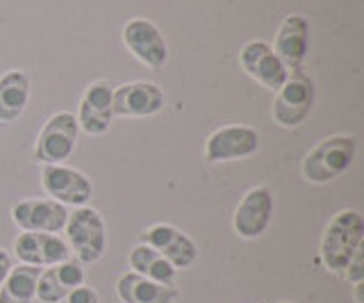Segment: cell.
I'll return each mask as SVG.
<instances>
[{
	"mask_svg": "<svg viewBox=\"0 0 364 303\" xmlns=\"http://www.w3.org/2000/svg\"><path fill=\"white\" fill-rule=\"evenodd\" d=\"M273 217V194L267 187H253L242 196L235 210L232 226L244 240H255L269 228Z\"/></svg>",
	"mask_w": 364,
	"mask_h": 303,
	"instance_id": "10",
	"label": "cell"
},
{
	"mask_svg": "<svg viewBox=\"0 0 364 303\" xmlns=\"http://www.w3.org/2000/svg\"><path fill=\"white\" fill-rule=\"evenodd\" d=\"M85 269L75 262H60L39 274L37 280V297L43 303H60L64 297H68L75 287L82 285Z\"/></svg>",
	"mask_w": 364,
	"mask_h": 303,
	"instance_id": "17",
	"label": "cell"
},
{
	"mask_svg": "<svg viewBox=\"0 0 364 303\" xmlns=\"http://www.w3.org/2000/svg\"><path fill=\"white\" fill-rule=\"evenodd\" d=\"M41 269L32 265H21L11 269L5 285L0 287V303H32L37 297V280Z\"/></svg>",
	"mask_w": 364,
	"mask_h": 303,
	"instance_id": "21",
	"label": "cell"
},
{
	"mask_svg": "<svg viewBox=\"0 0 364 303\" xmlns=\"http://www.w3.org/2000/svg\"><path fill=\"white\" fill-rule=\"evenodd\" d=\"M123 43L141 64L151 66L153 71L162 69L168 60V46L164 41V35L153 21L134 16L123 26Z\"/></svg>",
	"mask_w": 364,
	"mask_h": 303,
	"instance_id": "5",
	"label": "cell"
},
{
	"mask_svg": "<svg viewBox=\"0 0 364 303\" xmlns=\"http://www.w3.org/2000/svg\"><path fill=\"white\" fill-rule=\"evenodd\" d=\"M282 303H289V301H282Z\"/></svg>",
	"mask_w": 364,
	"mask_h": 303,
	"instance_id": "26",
	"label": "cell"
},
{
	"mask_svg": "<svg viewBox=\"0 0 364 303\" xmlns=\"http://www.w3.org/2000/svg\"><path fill=\"white\" fill-rule=\"evenodd\" d=\"M66 235L80 262H98L105 253V221L94 208L80 206L66 219Z\"/></svg>",
	"mask_w": 364,
	"mask_h": 303,
	"instance_id": "3",
	"label": "cell"
},
{
	"mask_svg": "<svg viewBox=\"0 0 364 303\" xmlns=\"http://www.w3.org/2000/svg\"><path fill=\"white\" fill-rule=\"evenodd\" d=\"M60 303H98V294H96V289L80 285L68 297H64Z\"/></svg>",
	"mask_w": 364,
	"mask_h": 303,
	"instance_id": "23",
	"label": "cell"
},
{
	"mask_svg": "<svg viewBox=\"0 0 364 303\" xmlns=\"http://www.w3.org/2000/svg\"><path fill=\"white\" fill-rule=\"evenodd\" d=\"M114 92L107 83H94L87 87L80 100V112H77V126L87 134H102L107 132L114 119Z\"/></svg>",
	"mask_w": 364,
	"mask_h": 303,
	"instance_id": "13",
	"label": "cell"
},
{
	"mask_svg": "<svg viewBox=\"0 0 364 303\" xmlns=\"http://www.w3.org/2000/svg\"><path fill=\"white\" fill-rule=\"evenodd\" d=\"M114 117H153L164 107V92L155 83H125L114 92Z\"/></svg>",
	"mask_w": 364,
	"mask_h": 303,
	"instance_id": "12",
	"label": "cell"
},
{
	"mask_svg": "<svg viewBox=\"0 0 364 303\" xmlns=\"http://www.w3.org/2000/svg\"><path fill=\"white\" fill-rule=\"evenodd\" d=\"M307 46H310V23L303 16L291 14L280 23L276 32V41H273L271 48L287 69L289 66L296 69L305 60Z\"/></svg>",
	"mask_w": 364,
	"mask_h": 303,
	"instance_id": "16",
	"label": "cell"
},
{
	"mask_svg": "<svg viewBox=\"0 0 364 303\" xmlns=\"http://www.w3.org/2000/svg\"><path fill=\"white\" fill-rule=\"evenodd\" d=\"M18 260L32 267H53L68 260V246L55 233H23L14 244Z\"/></svg>",
	"mask_w": 364,
	"mask_h": 303,
	"instance_id": "15",
	"label": "cell"
},
{
	"mask_svg": "<svg viewBox=\"0 0 364 303\" xmlns=\"http://www.w3.org/2000/svg\"><path fill=\"white\" fill-rule=\"evenodd\" d=\"M41 187L46 194L53 196V201L62 206H85L94 192L89 178L82 171L64 164H43Z\"/></svg>",
	"mask_w": 364,
	"mask_h": 303,
	"instance_id": "7",
	"label": "cell"
},
{
	"mask_svg": "<svg viewBox=\"0 0 364 303\" xmlns=\"http://www.w3.org/2000/svg\"><path fill=\"white\" fill-rule=\"evenodd\" d=\"M141 244H148L162 257L173 265L176 269H185L196 260V244H193L185 233L168 226V223H157L141 235Z\"/></svg>",
	"mask_w": 364,
	"mask_h": 303,
	"instance_id": "14",
	"label": "cell"
},
{
	"mask_svg": "<svg viewBox=\"0 0 364 303\" xmlns=\"http://www.w3.org/2000/svg\"><path fill=\"white\" fill-rule=\"evenodd\" d=\"M344 272H346V280H348L350 285L364 283V244L360 246L355 253H353L348 265L344 267Z\"/></svg>",
	"mask_w": 364,
	"mask_h": 303,
	"instance_id": "22",
	"label": "cell"
},
{
	"mask_svg": "<svg viewBox=\"0 0 364 303\" xmlns=\"http://www.w3.org/2000/svg\"><path fill=\"white\" fill-rule=\"evenodd\" d=\"M11 219L26 233H57L66 226L68 212L53 198L21 201L11 208Z\"/></svg>",
	"mask_w": 364,
	"mask_h": 303,
	"instance_id": "11",
	"label": "cell"
},
{
	"mask_svg": "<svg viewBox=\"0 0 364 303\" xmlns=\"http://www.w3.org/2000/svg\"><path fill=\"white\" fill-rule=\"evenodd\" d=\"M77 119L71 112H57L48 121L43 123V128L37 137V146H34V155L43 164H62L68 160L75 151L77 142Z\"/></svg>",
	"mask_w": 364,
	"mask_h": 303,
	"instance_id": "4",
	"label": "cell"
},
{
	"mask_svg": "<svg viewBox=\"0 0 364 303\" xmlns=\"http://www.w3.org/2000/svg\"><path fill=\"white\" fill-rule=\"evenodd\" d=\"M355 160V139L350 134H333L318 142L303 158V176L310 183H330L346 174Z\"/></svg>",
	"mask_w": 364,
	"mask_h": 303,
	"instance_id": "2",
	"label": "cell"
},
{
	"mask_svg": "<svg viewBox=\"0 0 364 303\" xmlns=\"http://www.w3.org/2000/svg\"><path fill=\"white\" fill-rule=\"evenodd\" d=\"M259 134L248 126H223L214 130L205 142V160L208 162H230L257 153Z\"/></svg>",
	"mask_w": 364,
	"mask_h": 303,
	"instance_id": "8",
	"label": "cell"
},
{
	"mask_svg": "<svg viewBox=\"0 0 364 303\" xmlns=\"http://www.w3.org/2000/svg\"><path fill=\"white\" fill-rule=\"evenodd\" d=\"M117 292L123 303H176L178 299V289L173 285L157 283L134 272L119 278Z\"/></svg>",
	"mask_w": 364,
	"mask_h": 303,
	"instance_id": "18",
	"label": "cell"
},
{
	"mask_svg": "<svg viewBox=\"0 0 364 303\" xmlns=\"http://www.w3.org/2000/svg\"><path fill=\"white\" fill-rule=\"evenodd\" d=\"M9 272H11V260H9V255L3 249H0V287L5 285Z\"/></svg>",
	"mask_w": 364,
	"mask_h": 303,
	"instance_id": "24",
	"label": "cell"
},
{
	"mask_svg": "<svg viewBox=\"0 0 364 303\" xmlns=\"http://www.w3.org/2000/svg\"><path fill=\"white\" fill-rule=\"evenodd\" d=\"M239 64H242V69L253 80H257L262 87L271 89V92H278L289 78L287 66L278 60V55L273 53V48L267 41H248L239 51Z\"/></svg>",
	"mask_w": 364,
	"mask_h": 303,
	"instance_id": "9",
	"label": "cell"
},
{
	"mask_svg": "<svg viewBox=\"0 0 364 303\" xmlns=\"http://www.w3.org/2000/svg\"><path fill=\"white\" fill-rule=\"evenodd\" d=\"M130 267L134 269V274H141L151 280L164 285H173L176 278V267L171 265L166 257L159 255L155 249H151L148 244H136L130 251Z\"/></svg>",
	"mask_w": 364,
	"mask_h": 303,
	"instance_id": "20",
	"label": "cell"
},
{
	"mask_svg": "<svg viewBox=\"0 0 364 303\" xmlns=\"http://www.w3.org/2000/svg\"><path fill=\"white\" fill-rule=\"evenodd\" d=\"M362 287H364V283L353 285V289H355V301H358V303H364V297H362Z\"/></svg>",
	"mask_w": 364,
	"mask_h": 303,
	"instance_id": "25",
	"label": "cell"
},
{
	"mask_svg": "<svg viewBox=\"0 0 364 303\" xmlns=\"http://www.w3.org/2000/svg\"><path fill=\"white\" fill-rule=\"evenodd\" d=\"M30 78L23 71H7L0 78V121H16L28 107Z\"/></svg>",
	"mask_w": 364,
	"mask_h": 303,
	"instance_id": "19",
	"label": "cell"
},
{
	"mask_svg": "<svg viewBox=\"0 0 364 303\" xmlns=\"http://www.w3.org/2000/svg\"><path fill=\"white\" fill-rule=\"evenodd\" d=\"M314 107V83L305 75L287 78L273 100V119L282 128H296L310 117Z\"/></svg>",
	"mask_w": 364,
	"mask_h": 303,
	"instance_id": "6",
	"label": "cell"
},
{
	"mask_svg": "<svg viewBox=\"0 0 364 303\" xmlns=\"http://www.w3.org/2000/svg\"><path fill=\"white\" fill-rule=\"evenodd\" d=\"M364 244V219L355 210H341L328 221L321 257L330 272H344V267L360 246Z\"/></svg>",
	"mask_w": 364,
	"mask_h": 303,
	"instance_id": "1",
	"label": "cell"
}]
</instances>
